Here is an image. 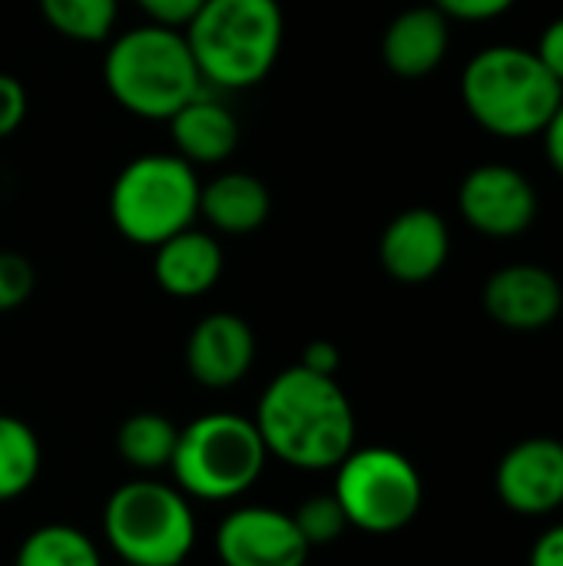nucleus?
<instances>
[{
    "label": "nucleus",
    "mask_w": 563,
    "mask_h": 566,
    "mask_svg": "<svg viewBox=\"0 0 563 566\" xmlns=\"http://www.w3.org/2000/svg\"><path fill=\"white\" fill-rule=\"evenodd\" d=\"M269 458L295 471H335L355 448V408L332 375L292 365L259 395L252 415Z\"/></svg>",
    "instance_id": "nucleus-1"
},
{
    "label": "nucleus",
    "mask_w": 563,
    "mask_h": 566,
    "mask_svg": "<svg viewBox=\"0 0 563 566\" xmlns=\"http://www.w3.org/2000/svg\"><path fill=\"white\" fill-rule=\"evenodd\" d=\"M103 83L116 106L153 123L169 119L206 90L186 33L159 23H143L110 40Z\"/></svg>",
    "instance_id": "nucleus-2"
},
{
    "label": "nucleus",
    "mask_w": 563,
    "mask_h": 566,
    "mask_svg": "<svg viewBox=\"0 0 563 566\" xmlns=\"http://www.w3.org/2000/svg\"><path fill=\"white\" fill-rule=\"evenodd\" d=\"M183 33L206 86L249 90L275 66L285 17L279 0H206Z\"/></svg>",
    "instance_id": "nucleus-3"
},
{
    "label": "nucleus",
    "mask_w": 563,
    "mask_h": 566,
    "mask_svg": "<svg viewBox=\"0 0 563 566\" xmlns=\"http://www.w3.org/2000/svg\"><path fill=\"white\" fill-rule=\"evenodd\" d=\"M461 96L478 126L501 139H524L544 133L561 106L563 86L534 50L498 43L471 56Z\"/></svg>",
    "instance_id": "nucleus-4"
},
{
    "label": "nucleus",
    "mask_w": 563,
    "mask_h": 566,
    "mask_svg": "<svg viewBox=\"0 0 563 566\" xmlns=\"http://www.w3.org/2000/svg\"><path fill=\"white\" fill-rule=\"evenodd\" d=\"M265 464L269 451L252 418L209 411L179 428L169 474L189 501L229 504L259 484Z\"/></svg>",
    "instance_id": "nucleus-5"
},
{
    "label": "nucleus",
    "mask_w": 563,
    "mask_h": 566,
    "mask_svg": "<svg viewBox=\"0 0 563 566\" xmlns=\"http://www.w3.org/2000/svg\"><path fill=\"white\" fill-rule=\"evenodd\" d=\"M192 501L159 478H133L119 484L103 507V541L133 566H183L196 547Z\"/></svg>",
    "instance_id": "nucleus-6"
},
{
    "label": "nucleus",
    "mask_w": 563,
    "mask_h": 566,
    "mask_svg": "<svg viewBox=\"0 0 563 566\" xmlns=\"http://www.w3.org/2000/svg\"><path fill=\"white\" fill-rule=\"evenodd\" d=\"M199 176L176 153H143L129 159L110 186V219L116 232L143 249H156L199 219Z\"/></svg>",
    "instance_id": "nucleus-7"
},
{
    "label": "nucleus",
    "mask_w": 563,
    "mask_h": 566,
    "mask_svg": "<svg viewBox=\"0 0 563 566\" xmlns=\"http://www.w3.org/2000/svg\"><path fill=\"white\" fill-rule=\"evenodd\" d=\"M348 527L365 534L405 531L425 501V484L411 458L395 448H352L335 468V488Z\"/></svg>",
    "instance_id": "nucleus-8"
},
{
    "label": "nucleus",
    "mask_w": 563,
    "mask_h": 566,
    "mask_svg": "<svg viewBox=\"0 0 563 566\" xmlns=\"http://www.w3.org/2000/svg\"><path fill=\"white\" fill-rule=\"evenodd\" d=\"M216 554L222 566H305L312 551L289 511L242 504L222 517Z\"/></svg>",
    "instance_id": "nucleus-9"
},
{
    "label": "nucleus",
    "mask_w": 563,
    "mask_h": 566,
    "mask_svg": "<svg viewBox=\"0 0 563 566\" xmlns=\"http://www.w3.org/2000/svg\"><path fill=\"white\" fill-rule=\"evenodd\" d=\"M458 209L481 235L511 239L534 222L538 192L524 172L501 163H488L465 176L458 189Z\"/></svg>",
    "instance_id": "nucleus-10"
},
{
    "label": "nucleus",
    "mask_w": 563,
    "mask_h": 566,
    "mask_svg": "<svg viewBox=\"0 0 563 566\" xmlns=\"http://www.w3.org/2000/svg\"><path fill=\"white\" fill-rule=\"evenodd\" d=\"M494 491L514 514H554L563 507V441L548 434L518 441L494 471Z\"/></svg>",
    "instance_id": "nucleus-11"
},
{
    "label": "nucleus",
    "mask_w": 563,
    "mask_h": 566,
    "mask_svg": "<svg viewBox=\"0 0 563 566\" xmlns=\"http://www.w3.org/2000/svg\"><path fill=\"white\" fill-rule=\"evenodd\" d=\"M256 365V335L236 312H209L186 338V371L209 391L239 385Z\"/></svg>",
    "instance_id": "nucleus-12"
},
{
    "label": "nucleus",
    "mask_w": 563,
    "mask_h": 566,
    "mask_svg": "<svg viewBox=\"0 0 563 566\" xmlns=\"http://www.w3.org/2000/svg\"><path fill=\"white\" fill-rule=\"evenodd\" d=\"M563 308V289L554 272L518 262L498 269L484 285V312L511 332L548 328Z\"/></svg>",
    "instance_id": "nucleus-13"
},
{
    "label": "nucleus",
    "mask_w": 563,
    "mask_h": 566,
    "mask_svg": "<svg viewBox=\"0 0 563 566\" xmlns=\"http://www.w3.org/2000/svg\"><path fill=\"white\" fill-rule=\"evenodd\" d=\"M448 252H451L448 222L425 206L398 212L385 226L378 242V259L385 272L405 285H421L435 279L445 269Z\"/></svg>",
    "instance_id": "nucleus-14"
},
{
    "label": "nucleus",
    "mask_w": 563,
    "mask_h": 566,
    "mask_svg": "<svg viewBox=\"0 0 563 566\" xmlns=\"http://www.w3.org/2000/svg\"><path fill=\"white\" fill-rule=\"evenodd\" d=\"M222 245L212 232L183 229L153 249V279L173 298H199L222 279Z\"/></svg>",
    "instance_id": "nucleus-15"
},
{
    "label": "nucleus",
    "mask_w": 563,
    "mask_h": 566,
    "mask_svg": "<svg viewBox=\"0 0 563 566\" xmlns=\"http://www.w3.org/2000/svg\"><path fill=\"white\" fill-rule=\"evenodd\" d=\"M166 123L173 133L176 156H183L189 166H219L236 153L242 139L236 113L206 90L196 99H189L179 113H173Z\"/></svg>",
    "instance_id": "nucleus-16"
},
{
    "label": "nucleus",
    "mask_w": 563,
    "mask_h": 566,
    "mask_svg": "<svg viewBox=\"0 0 563 566\" xmlns=\"http://www.w3.org/2000/svg\"><path fill=\"white\" fill-rule=\"evenodd\" d=\"M448 43H451L448 17L435 3L411 7V10H402L388 23V30L382 36V56L392 73H398L405 80H418V76H428L431 70H438V63L448 53Z\"/></svg>",
    "instance_id": "nucleus-17"
},
{
    "label": "nucleus",
    "mask_w": 563,
    "mask_h": 566,
    "mask_svg": "<svg viewBox=\"0 0 563 566\" xmlns=\"http://www.w3.org/2000/svg\"><path fill=\"white\" fill-rule=\"evenodd\" d=\"M272 212L269 186L242 169H229L199 186V219L222 235H249Z\"/></svg>",
    "instance_id": "nucleus-18"
},
{
    "label": "nucleus",
    "mask_w": 563,
    "mask_h": 566,
    "mask_svg": "<svg viewBox=\"0 0 563 566\" xmlns=\"http://www.w3.org/2000/svg\"><path fill=\"white\" fill-rule=\"evenodd\" d=\"M176 438L179 428L169 418L156 411H136L116 431V454L139 478H156L159 471H169L176 454Z\"/></svg>",
    "instance_id": "nucleus-19"
},
{
    "label": "nucleus",
    "mask_w": 563,
    "mask_h": 566,
    "mask_svg": "<svg viewBox=\"0 0 563 566\" xmlns=\"http://www.w3.org/2000/svg\"><path fill=\"white\" fill-rule=\"evenodd\" d=\"M43 468V451H40V438L37 431L0 411V504L23 497Z\"/></svg>",
    "instance_id": "nucleus-20"
},
{
    "label": "nucleus",
    "mask_w": 563,
    "mask_h": 566,
    "mask_svg": "<svg viewBox=\"0 0 563 566\" xmlns=\"http://www.w3.org/2000/svg\"><path fill=\"white\" fill-rule=\"evenodd\" d=\"M13 566H103V554L80 527L43 524L20 541Z\"/></svg>",
    "instance_id": "nucleus-21"
},
{
    "label": "nucleus",
    "mask_w": 563,
    "mask_h": 566,
    "mask_svg": "<svg viewBox=\"0 0 563 566\" xmlns=\"http://www.w3.org/2000/svg\"><path fill=\"white\" fill-rule=\"evenodd\" d=\"M46 27L76 43L110 40L119 13V0H40Z\"/></svg>",
    "instance_id": "nucleus-22"
},
{
    "label": "nucleus",
    "mask_w": 563,
    "mask_h": 566,
    "mask_svg": "<svg viewBox=\"0 0 563 566\" xmlns=\"http://www.w3.org/2000/svg\"><path fill=\"white\" fill-rule=\"evenodd\" d=\"M292 521H295L302 541L309 544V551L332 547L348 531V517H345V511H342L335 494H312V497H305L292 511Z\"/></svg>",
    "instance_id": "nucleus-23"
},
{
    "label": "nucleus",
    "mask_w": 563,
    "mask_h": 566,
    "mask_svg": "<svg viewBox=\"0 0 563 566\" xmlns=\"http://www.w3.org/2000/svg\"><path fill=\"white\" fill-rule=\"evenodd\" d=\"M37 285L33 262L20 252H0V312L20 308Z\"/></svg>",
    "instance_id": "nucleus-24"
},
{
    "label": "nucleus",
    "mask_w": 563,
    "mask_h": 566,
    "mask_svg": "<svg viewBox=\"0 0 563 566\" xmlns=\"http://www.w3.org/2000/svg\"><path fill=\"white\" fill-rule=\"evenodd\" d=\"M27 119V90L13 73H0V139L13 136Z\"/></svg>",
    "instance_id": "nucleus-25"
},
{
    "label": "nucleus",
    "mask_w": 563,
    "mask_h": 566,
    "mask_svg": "<svg viewBox=\"0 0 563 566\" xmlns=\"http://www.w3.org/2000/svg\"><path fill=\"white\" fill-rule=\"evenodd\" d=\"M136 3L149 17V23L173 27V30H186L189 20L199 13V7L206 0H136Z\"/></svg>",
    "instance_id": "nucleus-26"
},
{
    "label": "nucleus",
    "mask_w": 563,
    "mask_h": 566,
    "mask_svg": "<svg viewBox=\"0 0 563 566\" xmlns=\"http://www.w3.org/2000/svg\"><path fill=\"white\" fill-rule=\"evenodd\" d=\"M435 7L451 20H491L514 7V0H435Z\"/></svg>",
    "instance_id": "nucleus-27"
},
{
    "label": "nucleus",
    "mask_w": 563,
    "mask_h": 566,
    "mask_svg": "<svg viewBox=\"0 0 563 566\" xmlns=\"http://www.w3.org/2000/svg\"><path fill=\"white\" fill-rule=\"evenodd\" d=\"M534 53L541 56V63L557 76V83L563 86V17H557L554 23H548V30L541 33Z\"/></svg>",
    "instance_id": "nucleus-28"
},
{
    "label": "nucleus",
    "mask_w": 563,
    "mask_h": 566,
    "mask_svg": "<svg viewBox=\"0 0 563 566\" xmlns=\"http://www.w3.org/2000/svg\"><path fill=\"white\" fill-rule=\"evenodd\" d=\"M528 566H563V524L548 527V531L534 541Z\"/></svg>",
    "instance_id": "nucleus-29"
},
{
    "label": "nucleus",
    "mask_w": 563,
    "mask_h": 566,
    "mask_svg": "<svg viewBox=\"0 0 563 566\" xmlns=\"http://www.w3.org/2000/svg\"><path fill=\"white\" fill-rule=\"evenodd\" d=\"M338 348L332 345V342H325V338H319V342H312V345H305V352H302V368H309V371H319V375H332L335 378V371H338Z\"/></svg>",
    "instance_id": "nucleus-30"
},
{
    "label": "nucleus",
    "mask_w": 563,
    "mask_h": 566,
    "mask_svg": "<svg viewBox=\"0 0 563 566\" xmlns=\"http://www.w3.org/2000/svg\"><path fill=\"white\" fill-rule=\"evenodd\" d=\"M544 139H548V156H551L554 169L563 176V99L561 106L554 109L551 123L544 126Z\"/></svg>",
    "instance_id": "nucleus-31"
},
{
    "label": "nucleus",
    "mask_w": 563,
    "mask_h": 566,
    "mask_svg": "<svg viewBox=\"0 0 563 566\" xmlns=\"http://www.w3.org/2000/svg\"><path fill=\"white\" fill-rule=\"evenodd\" d=\"M119 566H133V564H119Z\"/></svg>",
    "instance_id": "nucleus-32"
}]
</instances>
